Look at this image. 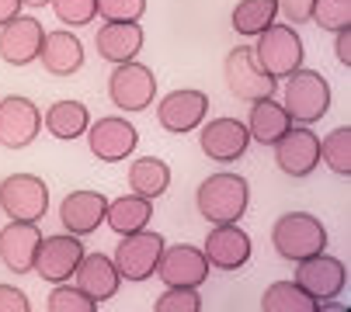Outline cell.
Listing matches in <instances>:
<instances>
[{"mask_svg": "<svg viewBox=\"0 0 351 312\" xmlns=\"http://www.w3.org/2000/svg\"><path fill=\"white\" fill-rule=\"evenodd\" d=\"M195 205H198V216L213 226L240 222L250 205V187L240 174H213L195 191Z\"/></svg>", "mask_w": 351, "mask_h": 312, "instance_id": "6da1fadb", "label": "cell"}, {"mask_svg": "<svg viewBox=\"0 0 351 312\" xmlns=\"http://www.w3.org/2000/svg\"><path fill=\"white\" fill-rule=\"evenodd\" d=\"M282 108L299 125H317L330 112V83L317 70H292L282 87Z\"/></svg>", "mask_w": 351, "mask_h": 312, "instance_id": "7a4b0ae2", "label": "cell"}, {"mask_svg": "<svg viewBox=\"0 0 351 312\" xmlns=\"http://www.w3.org/2000/svg\"><path fill=\"white\" fill-rule=\"evenodd\" d=\"M271 246L282 260H292L295 264V260L327 250V229L310 212H285L271 226Z\"/></svg>", "mask_w": 351, "mask_h": 312, "instance_id": "3957f363", "label": "cell"}, {"mask_svg": "<svg viewBox=\"0 0 351 312\" xmlns=\"http://www.w3.org/2000/svg\"><path fill=\"white\" fill-rule=\"evenodd\" d=\"M254 60L261 63V70L271 80H285L292 70L303 66V38L292 25H268L261 35H254Z\"/></svg>", "mask_w": 351, "mask_h": 312, "instance_id": "277c9868", "label": "cell"}, {"mask_svg": "<svg viewBox=\"0 0 351 312\" xmlns=\"http://www.w3.org/2000/svg\"><path fill=\"white\" fill-rule=\"evenodd\" d=\"M164 236L160 233H149V229H139V233H125L115 246V268H119V278L122 281H149L157 274V260L164 253Z\"/></svg>", "mask_w": 351, "mask_h": 312, "instance_id": "5b68a950", "label": "cell"}, {"mask_svg": "<svg viewBox=\"0 0 351 312\" xmlns=\"http://www.w3.org/2000/svg\"><path fill=\"white\" fill-rule=\"evenodd\" d=\"M223 80H226L230 94H233L237 101H243V104L261 101V97H271L275 87H278V80H271V77L261 70V63L254 60V49H250V45H237V49L226 52Z\"/></svg>", "mask_w": 351, "mask_h": 312, "instance_id": "8992f818", "label": "cell"}, {"mask_svg": "<svg viewBox=\"0 0 351 312\" xmlns=\"http://www.w3.org/2000/svg\"><path fill=\"white\" fill-rule=\"evenodd\" d=\"M108 97L119 112L136 115L146 112L157 101V77L149 66L129 60V63H115V73L108 77Z\"/></svg>", "mask_w": 351, "mask_h": 312, "instance_id": "52a82bcc", "label": "cell"}, {"mask_svg": "<svg viewBox=\"0 0 351 312\" xmlns=\"http://www.w3.org/2000/svg\"><path fill=\"white\" fill-rule=\"evenodd\" d=\"M0 212L18 222H38L49 212V187L35 174H11L0 181Z\"/></svg>", "mask_w": 351, "mask_h": 312, "instance_id": "ba28073f", "label": "cell"}, {"mask_svg": "<svg viewBox=\"0 0 351 312\" xmlns=\"http://www.w3.org/2000/svg\"><path fill=\"white\" fill-rule=\"evenodd\" d=\"M299 288H303L310 298H317V305H327L334 302L344 285H348V268L341 264L337 257H327L324 250L313 253V257H303L295 260V278H292Z\"/></svg>", "mask_w": 351, "mask_h": 312, "instance_id": "9c48e42d", "label": "cell"}, {"mask_svg": "<svg viewBox=\"0 0 351 312\" xmlns=\"http://www.w3.org/2000/svg\"><path fill=\"white\" fill-rule=\"evenodd\" d=\"M84 257V243L80 236L73 233H63V236H42L38 250H35V264L32 271L45 281V285H63L73 278L77 264Z\"/></svg>", "mask_w": 351, "mask_h": 312, "instance_id": "30bf717a", "label": "cell"}, {"mask_svg": "<svg viewBox=\"0 0 351 312\" xmlns=\"http://www.w3.org/2000/svg\"><path fill=\"white\" fill-rule=\"evenodd\" d=\"M206 115H209V97H206V90H191V87L171 90V94H164L160 104H157V122H160V129L171 132V135L195 132L198 125L206 122Z\"/></svg>", "mask_w": 351, "mask_h": 312, "instance_id": "8fae6325", "label": "cell"}, {"mask_svg": "<svg viewBox=\"0 0 351 312\" xmlns=\"http://www.w3.org/2000/svg\"><path fill=\"white\" fill-rule=\"evenodd\" d=\"M209 260L206 253L191 246V243H178V246H164L160 260H157V278L164 281V288H198L209 278Z\"/></svg>", "mask_w": 351, "mask_h": 312, "instance_id": "7c38bea8", "label": "cell"}, {"mask_svg": "<svg viewBox=\"0 0 351 312\" xmlns=\"http://www.w3.org/2000/svg\"><path fill=\"white\" fill-rule=\"evenodd\" d=\"M320 164V139L310 132V125L285 129L282 139L275 142V167L285 177H310Z\"/></svg>", "mask_w": 351, "mask_h": 312, "instance_id": "4fadbf2b", "label": "cell"}, {"mask_svg": "<svg viewBox=\"0 0 351 312\" xmlns=\"http://www.w3.org/2000/svg\"><path fill=\"white\" fill-rule=\"evenodd\" d=\"M45 28L32 14H14L8 25H0V60L8 66H28L38 60Z\"/></svg>", "mask_w": 351, "mask_h": 312, "instance_id": "5bb4252c", "label": "cell"}, {"mask_svg": "<svg viewBox=\"0 0 351 312\" xmlns=\"http://www.w3.org/2000/svg\"><path fill=\"white\" fill-rule=\"evenodd\" d=\"M38 129H42V115H38V108L28 97L11 94V97L0 101V146L4 149L32 146Z\"/></svg>", "mask_w": 351, "mask_h": 312, "instance_id": "9a60e30c", "label": "cell"}, {"mask_svg": "<svg viewBox=\"0 0 351 312\" xmlns=\"http://www.w3.org/2000/svg\"><path fill=\"white\" fill-rule=\"evenodd\" d=\"M136 142H139V132L125 118H101V122L87 125V146L101 164L129 160L136 153Z\"/></svg>", "mask_w": 351, "mask_h": 312, "instance_id": "2e32d148", "label": "cell"}, {"mask_svg": "<svg viewBox=\"0 0 351 312\" xmlns=\"http://www.w3.org/2000/svg\"><path fill=\"white\" fill-rule=\"evenodd\" d=\"M198 146L216 164H237V160H243L250 135H247V125L240 118H213L198 132Z\"/></svg>", "mask_w": 351, "mask_h": 312, "instance_id": "e0dca14e", "label": "cell"}, {"mask_svg": "<svg viewBox=\"0 0 351 312\" xmlns=\"http://www.w3.org/2000/svg\"><path fill=\"white\" fill-rule=\"evenodd\" d=\"M202 253L209 260V268H216V271H240L250 260V253H254V243H250V236L237 222H219L206 236Z\"/></svg>", "mask_w": 351, "mask_h": 312, "instance_id": "ac0fdd59", "label": "cell"}, {"mask_svg": "<svg viewBox=\"0 0 351 312\" xmlns=\"http://www.w3.org/2000/svg\"><path fill=\"white\" fill-rule=\"evenodd\" d=\"M42 243L38 222H18L11 219L4 229H0V264H4L11 274H28L35 264V250Z\"/></svg>", "mask_w": 351, "mask_h": 312, "instance_id": "d6986e66", "label": "cell"}, {"mask_svg": "<svg viewBox=\"0 0 351 312\" xmlns=\"http://www.w3.org/2000/svg\"><path fill=\"white\" fill-rule=\"evenodd\" d=\"M73 281H77V288H80L84 295H90L97 305L108 302V298H115V295H119V285H122L119 268H115V260H112L108 253H84L80 264H77V271H73Z\"/></svg>", "mask_w": 351, "mask_h": 312, "instance_id": "ffe728a7", "label": "cell"}, {"mask_svg": "<svg viewBox=\"0 0 351 312\" xmlns=\"http://www.w3.org/2000/svg\"><path fill=\"white\" fill-rule=\"evenodd\" d=\"M146 35L139 21H105L94 35V49L105 63H129L139 56Z\"/></svg>", "mask_w": 351, "mask_h": 312, "instance_id": "44dd1931", "label": "cell"}, {"mask_svg": "<svg viewBox=\"0 0 351 312\" xmlns=\"http://www.w3.org/2000/svg\"><path fill=\"white\" fill-rule=\"evenodd\" d=\"M105 208H108V198L101 191H73L60 201V222L73 236H90L94 229H101Z\"/></svg>", "mask_w": 351, "mask_h": 312, "instance_id": "7402d4cb", "label": "cell"}, {"mask_svg": "<svg viewBox=\"0 0 351 312\" xmlns=\"http://www.w3.org/2000/svg\"><path fill=\"white\" fill-rule=\"evenodd\" d=\"M38 63L45 66L49 77H73L84 66V42L73 31H45Z\"/></svg>", "mask_w": 351, "mask_h": 312, "instance_id": "603a6c76", "label": "cell"}, {"mask_svg": "<svg viewBox=\"0 0 351 312\" xmlns=\"http://www.w3.org/2000/svg\"><path fill=\"white\" fill-rule=\"evenodd\" d=\"M250 108V115H247V135L254 139V142H261V146H275L278 139H282V132L292 125V118L285 115V108L275 101V94L271 97H261V101H250L247 104Z\"/></svg>", "mask_w": 351, "mask_h": 312, "instance_id": "cb8c5ba5", "label": "cell"}, {"mask_svg": "<svg viewBox=\"0 0 351 312\" xmlns=\"http://www.w3.org/2000/svg\"><path fill=\"white\" fill-rule=\"evenodd\" d=\"M42 125L53 139H63V142H73L87 132L90 125V112L84 101H56L49 104V112L42 115Z\"/></svg>", "mask_w": 351, "mask_h": 312, "instance_id": "d4e9b609", "label": "cell"}, {"mask_svg": "<svg viewBox=\"0 0 351 312\" xmlns=\"http://www.w3.org/2000/svg\"><path fill=\"white\" fill-rule=\"evenodd\" d=\"M149 219H154V205H149V198H139V194H122L115 201H108L105 208V222L112 226V233L125 236V233H139L149 226Z\"/></svg>", "mask_w": 351, "mask_h": 312, "instance_id": "484cf974", "label": "cell"}, {"mask_svg": "<svg viewBox=\"0 0 351 312\" xmlns=\"http://www.w3.org/2000/svg\"><path fill=\"white\" fill-rule=\"evenodd\" d=\"M171 187V167L164 160H157V156H139V160H132L129 167V191L139 194V198H160L167 194Z\"/></svg>", "mask_w": 351, "mask_h": 312, "instance_id": "4316f807", "label": "cell"}, {"mask_svg": "<svg viewBox=\"0 0 351 312\" xmlns=\"http://www.w3.org/2000/svg\"><path fill=\"white\" fill-rule=\"evenodd\" d=\"M317 298H310L295 281H275L261 295V312H317Z\"/></svg>", "mask_w": 351, "mask_h": 312, "instance_id": "83f0119b", "label": "cell"}, {"mask_svg": "<svg viewBox=\"0 0 351 312\" xmlns=\"http://www.w3.org/2000/svg\"><path fill=\"white\" fill-rule=\"evenodd\" d=\"M233 31L237 35H261L268 25L278 21V4L275 0H240L233 8Z\"/></svg>", "mask_w": 351, "mask_h": 312, "instance_id": "f1b7e54d", "label": "cell"}, {"mask_svg": "<svg viewBox=\"0 0 351 312\" xmlns=\"http://www.w3.org/2000/svg\"><path fill=\"white\" fill-rule=\"evenodd\" d=\"M320 164H327L337 177L351 174V129L341 125L320 139Z\"/></svg>", "mask_w": 351, "mask_h": 312, "instance_id": "f546056e", "label": "cell"}, {"mask_svg": "<svg viewBox=\"0 0 351 312\" xmlns=\"http://www.w3.org/2000/svg\"><path fill=\"white\" fill-rule=\"evenodd\" d=\"M310 21L330 35L341 28H351V0H313Z\"/></svg>", "mask_w": 351, "mask_h": 312, "instance_id": "4dcf8cb0", "label": "cell"}, {"mask_svg": "<svg viewBox=\"0 0 351 312\" xmlns=\"http://www.w3.org/2000/svg\"><path fill=\"white\" fill-rule=\"evenodd\" d=\"M45 309L49 312H97V302L90 295H84L77 285H56L53 295L45 298Z\"/></svg>", "mask_w": 351, "mask_h": 312, "instance_id": "1f68e13d", "label": "cell"}, {"mask_svg": "<svg viewBox=\"0 0 351 312\" xmlns=\"http://www.w3.org/2000/svg\"><path fill=\"white\" fill-rule=\"evenodd\" d=\"M49 8L56 11V21L66 28H84L97 18V0H49Z\"/></svg>", "mask_w": 351, "mask_h": 312, "instance_id": "d6a6232c", "label": "cell"}, {"mask_svg": "<svg viewBox=\"0 0 351 312\" xmlns=\"http://www.w3.org/2000/svg\"><path fill=\"white\" fill-rule=\"evenodd\" d=\"M198 309H202V295H198V288H167L154 302V312H198Z\"/></svg>", "mask_w": 351, "mask_h": 312, "instance_id": "836d02e7", "label": "cell"}, {"mask_svg": "<svg viewBox=\"0 0 351 312\" xmlns=\"http://www.w3.org/2000/svg\"><path fill=\"white\" fill-rule=\"evenodd\" d=\"M146 14V0H97V18L105 21H139Z\"/></svg>", "mask_w": 351, "mask_h": 312, "instance_id": "e575fe53", "label": "cell"}, {"mask_svg": "<svg viewBox=\"0 0 351 312\" xmlns=\"http://www.w3.org/2000/svg\"><path fill=\"white\" fill-rule=\"evenodd\" d=\"M275 4H278V14L289 25H306L310 11H313V0H275Z\"/></svg>", "mask_w": 351, "mask_h": 312, "instance_id": "d590c367", "label": "cell"}, {"mask_svg": "<svg viewBox=\"0 0 351 312\" xmlns=\"http://www.w3.org/2000/svg\"><path fill=\"white\" fill-rule=\"evenodd\" d=\"M0 312H32V302L21 288L14 285H0Z\"/></svg>", "mask_w": 351, "mask_h": 312, "instance_id": "8d00e7d4", "label": "cell"}, {"mask_svg": "<svg viewBox=\"0 0 351 312\" xmlns=\"http://www.w3.org/2000/svg\"><path fill=\"white\" fill-rule=\"evenodd\" d=\"M334 49H337V63L341 66H351V28L334 31Z\"/></svg>", "mask_w": 351, "mask_h": 312, "instance_id": "74e56055", "label": "cell"}, {"mask_svg": "<svg viewBox=\"0 0 351 312\" xmlns=\"http://www.w3.org/2000/svg\"><path fill=\"white\" fill-rule=\"evenodd\" d=\"M14 14H21V0H0V25H8Z\"/></svg>", "mask_w": 351, "mask_h": 312, "instance_id": "f35d334b", "label": "cell"}, {"mask_svg": "<svg viewBox=\"0 0 351 312\" xmlns=\"http://www.w3.org/2000/svg\"><path fill=\"white\" fill-rule=\"evenodd\" d=\"M49 0H21V8H45Z\"/></svg>", "mask_w": 351, "mask_h": 312, "instance_id": "ab89813d", "label": "cell"}]
</instances>
